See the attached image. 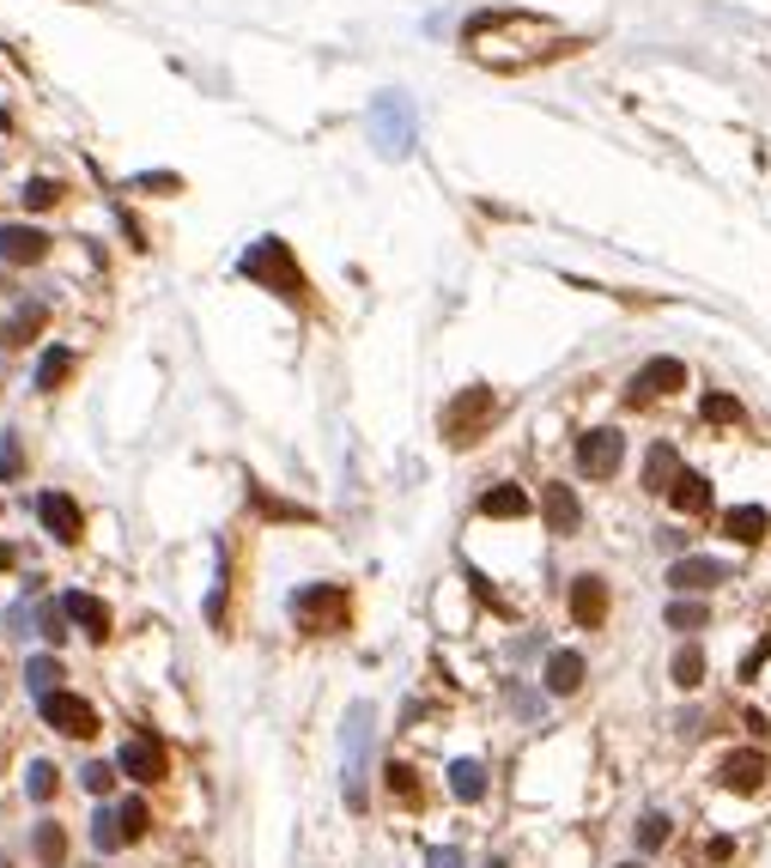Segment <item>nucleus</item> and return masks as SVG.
<instances>
[{
	"mask_svg": "<svg viewBox=\"0 0 771 868\" xmlns=\"http://www.w3.org/2000/svg\"><path fill=\"white\" fill-rule=\"evenodd\" d=\"M766 656H771V638H766V644H759V650H753V656H747V662H741V681H753V674H759V669H766Z\"/></svg>",
	"mask_w": 771,
	"mask_h": 868,
	"instance_id": "nucleus-38",
	"label": "nucleus"
},
{
	"mask_svg": "<svg viewBox=\"0 0 771 868\" xmlns=\"http://www.w3.org/2000/svg\"><path fill=\"white\" fill-rule=\"evenodd\" d=\"M116 772H122V777H134V784H165V772H170L165 741H158L152 729L128 735V741H122V753H116Z\"/></svg>",
	"mask_w": 771,
	"mask_h": 868,
	"instance_id": "nucleus-8",
	"label": "nucleus"
},
{
	"mask_svg": "<svg viewBox=\"0 0 771 868\" xmlns=\"http://www.w3.org/2000/svg\"><path fill=\"white\" fill-rule=\"evenodd\" d=\"M620 868H644V863H620Z\"/></svg>",
	"mask_w": 771,
	"mask_h": 868,
	"instance_id": "nucleus-42",
	"label": "nucleus"
},
{
	"mask_svg": "<svg viewBox=\"0 0 771 868\" xmlns=\"http://www.w3.org/2000/svg\"><path fill=\"white\" fill-rule=\"evenodd\" d=\"M492 420H498V395L486 389V382H468V389H462L456 401L444 408V437H450L456 449H468V444H480V432H486Z\"/></svg>",
	"mask_w": 771,
	"mask_h": 868,
	"instance_id": "nucleus-3",
	"label": "nucleus"
},
{
	"mask_svg": "<svg viewBox=\"0 0 771 868\" xmlns=\"http://www.w3.org/2000/svg\"><path fill=\"white\" fill-rule=\"evenodd\" d=\"M61 614L73 619V626H86V638H98V644L116 631V614H110L98 595H86V590H67V595H61Z\"/></svg>",
	"mask_w": 771,
	"mask_h": 868,
	"instance_id": "nucleus-12",
	"label": "nucleus"
},
{
	"mask_svg": "<svg viewBox=\"0 0 771 868\" xmlns=\"http://www.w3.org/2000/svg\"><path fill=\"white\" fill-rule=\"evenodd\" d=\"M723 535L741 540V547H759V540L771 535V511H759V504H735V511H723Z\"/></svg>",
	"mask_w": 771,
	"mask_h": 868,
	"instance_id": "nucleus-19",
	"label": "nucleus"
},
{
	"mask_svg": "<svg viewBox=\"0 0 771 868\" xmlns=\"http://www.w3.org/2000/svg\"><path fill=\"white\" fill-rule=\"evenodd\" d=\"M43 255H49V237L37 225H0V262L7 267H31Z\"/></svg>",
	"mask_w": 771,
	"mask_h": 868,
	"instance_id": "nucleus-13",
	"label": "nucleus"
},
{
	"mask_svg": "<svg viewBox=\"0 0 771 868\" xmlns=\"http://www.w3.org/2000/svg\"><path fill=\"white\" fill-rule=\"evenodd\" d=\"M43 316H49L43 304H19V310L7 316V322H0V346H25L31 334L43 329Z\"/></svg>",
	"mask_w": 771,
	"mask_h": 868,
	"instance_id": "nucleus-23",
	"label": "nucleus"
},
{
	"mask_svg": "<svg viewBox=\"0 0 771 868\" xmlns=\"http://www.w3.org/2000/svg\"><path fill=\"white\" fill-rule=\"evenodd\" d=\"M31 850H37L43 868H61L67 863V826H55V820H43L37 838H31Z\"/></svg>",
	"mask_w": 771,
	"mask_h": 868,
	"instance_id": "nucleus-25",
	"label": "nucleus"
},
{
	"mask_svg": "<svg viewBox=\"0 0 771 868\" xmlns=\"http://www.w3.org/2000/svg\"><path fill=\"white\" fill-rule=\"evenodd\" d=\"M571 49H583V37H571L541 13H523V7H486L462 25V55L492 67V73H529V67L559 61Z\"/></svg>",
	"mask_w": 771,
	"mask_h": 868,
	"instance_id": "nucleus-1",
	"label": "nucleus"
},
{
	"mask_svg": "<svg viewBox=\"0 0 771 868\" xmlns=\"http://www.w3.org/2000/svg\"><path fill=\"white\" fill-rule=\"evenodd\" d=\"M55 784H61V777H55V765H49V760H31V772H25V789L37 796V802H49V796H55Z\"/></svg>",
	"mask_w": 771,
	"mask_h": 868,
	"instance_id": "nucleus-32",
	"label": "nucleus"
},
{
	"mask_svg": "<svg viewBox=\"0 0 771 868\" xmlns=\"http://www.w3.org/2000/svg\"><path fill=\"white\" fill-rule=\"evenodd\" d=\"M620 461H626V437H620L614 425H596V432L577 437V473H583V480H614Z\"/></svg>",
	"mask_w": 771,
	"mask_h": 868,
	"instance_id": "nucleus-5",
	"label": "nucleus"
},
{
	"mask_svg": "<svg viewBox=\"0 0 771 868\" xmlns=\"http://www.w3.org/2000/svg\"><path fill=\"white\" fill-rule=\"evenodd\" d=\"M766 777H771V760H766L759 747H741V753H729V760L717 765V784L735 789V796H753Z\"/></svg>",
	"mask_w": 771,
	"mask_h": 868,
	"instance_id": "nucleus-10",
	"label": "nucleus"
},
{
	"mask_svg": "<svg viewBox=\"0 0 771 868\" xmlns=\"http://www.w3.org/2000/svg\"><path fill=\"white\" fill-rule=\"evenodd\" d=\"M668 844V814H644L638 820V850H662Z\"/></svg>",
	"mask_w": 771,
	"mask_h": 868,
	"instance_id": "nucleus-34",
	"label": "nucleus"
},
{
	"mask_svg": "<svg viewBox=\"0 0 771 868\" xmlns=\"http://www.w3.org/2000/svg\"><path fill=\"white\" fill-rule=\"evenodd\" d=\"M67 377H73V353H67V346H49V353L37 358V389L49 395V389H61Z\"/></svg>",
	"mask_w": 771,
	"mask_h": 868,
	"instance_id": "nucleus-26",
	"label": "nucleus"
},
{
	"mask_svg": "<svg viewBox=\"0 0 771 868\" xmlns=\"http://www.w3.org/2000/svg\"><path fill=\"white\" fill-rule=\"evenodd\" d=\"M383 777H389V796H395V802H419V777H413V765L395 760Z\"/></svg>",
	"mask_w": 771,
	"mask_h": 868,
	"instance_id": "nucleus-31",
	"label": "nucleus"
},
{
	"mask_svg": "<svg viewBox=\"0 0 771 868\" xmlns=\"http://www.w3.org/2000/svg\"><path fill=\"white\" fill-rule=\"evenodd\" d=\"M450 789H456V802H480L486 796V765L480 760H456L450 765Z\"/></svg>",
	"mask_w": 771,
	"mask_h": 868,
	"instance_id": "nucleus-24",
	"label": "nucleus"
},
{
	"mask_svg": "<svg viewBox=\"0 0 771 868\" xmlns=\"http://www.w3.org/2000/svg\"><path fill=\"white\" fill-rule=\"evenodd\" d=\"M486 868H510V863H486Z\"/></svg>",
	"mask_w": 771,
	"mask_h": 868,
	"instance_id": "nucleus-41",
	"label": "nucleus"
},
{
	"mask_svg": "<svg viewBox=\"0 0 771 868\" xmlns=\"http://www.w3.org/2000/svg\"><path fill=\"white\" fill-rule=\"evenodd\" d=\"M92 844H98L104 856L128 844V832H122V808H98V814H92Z\"/></svg>",
	"mask_w": 771,
	"mask_h": 868,
	"instance_id": "nucleus-27",
	"label": "nucleus"
},
{
	"mask_svg": "<svg viewBox=\"0 0 771 868\" xmlns=\"http://www.w3.org/2000/svg\"><path fill=\"white\" fill-rule=\"evenodd\" d=\"M377 140H383V152H407L413 146V116H407L401 98H383L377 104Z\"/></svg>",
	"mask_w": 771,
	"mask_h": 868,
	"instance_id": "nucleus-18",
	"label": "nucleus"
},
{
	"mask_svg": "<svg viewBox=\"0 0 771 868\" xmlns=\"http://www.w3.org/2000/svg\"><path fill=\"white\" fill-rule=\"evenodd\" d=\"M699 420H705V425H741V401L723 395V389H711L705 401H699Z\"/></svg>",
	"mask_w": 771,
	"mask_h": 868,
	"instance_id": "nucleus-29",
	"label": "nucleus"
},
{
	"mask_svg": "<svg viewBox=\"0 0 771 868\" xmlns=\"http://www.w3.org/2000/svg\"><path fill=\"white\" fill-rule=\"evenodd\" d=\"M674 480H680V449L674 444H650V456H644V487L668 492Z\"/></svg>",
	"mask_w": 771,
	"mask_h": 868,
	"instance_id": "nucleus-21",
	"label": "nucleus"
},
{
	"mask_svg": "<svg viewBox=\"0 0 771 868\" xmlns=\"http://www.w3.org/2000/svg\"><path fill=\"white\" fill-rule=\"evenodd\" d=\"M37 717L55 729V735H73V741H92V735H98V710L86 705L79 693H49V698H37Z\"/></svg>",
	"mask_w": 771,
	"mask_h": 868,
	"instance_id": "nucleus-6",
	"label": "nucleus"
},
{
	"mask_svg": "<svg viewBox=\"0 0 771 868\" xmlns=\"http://www.w3.org/2000/svg\"><path fill=\"white\" fill-rule=\"evenodd\" d=\"M535 511V499H529L517 480H498V487H486L480 492V516H498V523H517V516H529Z\"/></svg>",
	"mask_w": 771,
	"mask_h": 868,
	"instance_id": "nucleus-17",
	"label": "nucleus"
},
{
	"mask_svg": "<svg viewBox=\"0 0 771 868\" xmlns=\"http://www.w3.org/2000/svg\"><path fill=\"white\" fill-rule=\"evenodd\" d=\"M583 674H589V662L577 656V650H553V656H547V693L571 698L577 686H583Z\"/></svg>",
	"mask_w": 771,
	"mask_h": 868,
	"instance_id": "nucleus-20",
	"label": "nucleus"
},
{
	"mask_svg": "<svg viewBox=\"0 0 771 868\" xmlns=\"http://www.w3.org/2000/svg\"><path fill=\"white\" fill-rule=\"evenodd\" d=\"M541 516H547L553 535H577V528H583V504H577V492L565 487V480H553V487L541 492Z\"/></svg>",
	"mask_w": 771,
	"mask_h": 868,
	"instance_id": "nucleus-14",
	"label": "nucleus"
},
{
	"mask_svg": "<svg viewBox=\"0 0 771 868\" xmlns=\"http://www.w3.org/2000/svg\"><path fill=\"white\" fill-rule=\"evenodd\" d=\"M19 201L43 213V207H55V201H61V183H49V176H31V183H25V195H19Z\"/></svg>",
	"mask_w": 771,
	"mask_h": 868,
	"instance_id": "nucleus-33",
	"label": "nucleus"
},
{
	"mask_svg": "<svg viewBox=\"0 0 771 868\" xmlns=\"http://www.w3.org/2000/svg\"><path fill=\"white\" fill-rule=\"evenodd\" d=\"M662 619H668V631H699V626L711 619V607H705V602H693V595H674Z\"/></svg>",
	"mask_w": 771,
	"mask_h": 868,
	"instance_id": "nucleus-28",
	"label": "nucleus"
},
{
	"mask_svg": "<svg viewBox=\"0 0 771 868\" xmlns=\"http://www.w3.org/2000/svg\"><path fill=\"white\" fill-rule=\"evenodd\" d=\"M37 523L49 528L55 540H79V504L67 492H37Z\"/></svg>",
	"mask_w": 771,
	"mask_h": 868,
	"instance_id": "nucleus-16",
	"label": "nucleus"
},
{
	"mask_svg": "<svg viewBox=\"0 0 771 868\" xmlns=\"http://www.w3.org/2000/svg\"><path fill=\"white\" fill-rule=\"evenodd\" d=\"M0 473H19V444L7 437V449H0Z\"/></svg>",
	"mask_w": 771,
	"mask_h": 868,
	"instance_id": "nucleus-39",
	"label": "nucleus"
},
{
	"mask_svg": "<svg viewBox=\"0 0 771 868\" xmlns=\"http://www.w3.org/2000/svg\"><path fill=\"white\" fill-rule=\"evenodd\" d=\"M292 619H298L304 631H335L340 619H347V590H340V583H304V590L292 595Z\"/></svg>",
	"mask_w": 771,
	"mask_h": 868,
	"instance_id": "nucleus-4",
	"label": "nucleus"
},
{
	"mask_svg": "<svg viewBox=\"0 0 771 868\" xmlns=\"http://www.w3.org/2000/svg\"><path fill=\"white\" fill-rule=\"evenodd\" d=\"M25 681H31V698H49V693H61V662L55 656H37L25 669Z\"/></svg>",
	"mask_w": 771,
	"mask_h": 868,
	"instance_id": "nucleus-30",
	"label": "nucleus"
},
{
	"mask_svg": "<svg viewBox=\"0 0 771 868\" xmlns=\"http://www.w3.org/2000/svg\"><path fill=\"white\" fill-rule=\"evenodd\" d=\"M729 559H711V552H680L674 566H668V590L674 595H705L717 583H729Z\"/></svg>",
	"mask_w": 771,
	"mask_h": 868,
	"instance_id": "nucleus-7",
	"label": "nucleus"
},
{
	"mask_svg": "<svg viewBox=\"0 0 771 868\" xmlns=\"http://www.w3.org/2000/svg\"><path fill=\"white\" fill-rule=\"evenodd\" d=\"M243 279H256V286L280 292L286 304H304V298H310V279H304V267H298V255H292L286 237H262V243H249V255H243Z\"/></svg>",
	"mask_w": 771,
	"mask_h": 868,
	"instance_id": "nucleus-2",
	"label": "nucleus"
},
{
	"mask_svg": "<svg viewBox=\"0 0 771 868\" xmlns=\"http://www.w3.org/2000/svg\"><path fill=\"white\" fill-rule=\"evenodd\" d=\"M668 681H674L680 693L705 686V650H699V644H680V650H674V662H668Z\"/></svg>",
	"mask_w": 771,
	"mask_h": 868,
	"instance_id": "nucleus-22",
	"label": "nucleus"
},
{
	"mask_svg": "<svg viewBox=\"0 0 771 868\" xmlns=\"http://www.w3.org/2000/svg\"><path fill=\"white\" fill-rule=\"evenodd\" d=\"M122 832H128V838L146 832V802H122Z\"/></svg>",
	"mask_w": 771,
	"mask_h": 868,
	"instance_id": "nucleus-36",
	"label": "nucleus"
},
{
	"mask_svg": "<svg viewBox=\"0 0 771 868\" xmlns=\"http://www.w3.org/2000/svg\"><path fill=\"white\" fill-rule=\"evenodd\" d=\"M7 566H13V547H7V540H0V571H7Z\"/></svg>",
	"mask_w": 771,
	"mask_h": 868,
	"instance_id": "nucleus-40",
	"label": "nucleus"
},
{
	"mask_svg": "<svg viewBox=\"0 0 771 868\" xmlns=\"http://www.w3.org/2000/svg\"><path fill=\"white\" fill-rule=\"evenodd\" d=\"M680 389H687V365H680V358H650V365L626 382V401L644 408V401H662V395H680Z\"/></svg>",
	"mask_w": 771,
	"mask_h": 868,
	"instance_id": "nucleus-9",
	"label": "nucleus"
},
{
	"mask_svg": "<svg viewBox=\"0 0 771 868\" xmlns=\"http://www.w3.org/2000/svg\"><path fill=\"white\" fill-rule=\"evenodd\" d=\"M86 789H92V796H110V784H116V765H86Z\"/></svg>",
	"mask_w": 771,
	"mask_h": 868,
	"instance_id": "nucleus-35",
	"label": "nucleus"
},
{
	"mask_svg": "<svg viewBox=\"0 0 771 868\" xmlns=\"http://www.w3.org/2000/svg\"><path fill=\"white\" fill-rule=\"evenodd\" d=\"M668 504H674L680 516H693V523H699V516H711V480L699 468H680V480L668 487Z\"/></svg>",
	"mask_w": 771,
	"mask_h": 868,
	"instance_id": "nucleus-15",
	"label": "nucleus"
},
{
	"mask_svg": "<svg viewBox=\"0 0 771 868\" xmlns=\"http://www.w3.org/2000/svg\"><path fill=\"white\" fill-rule=\"evenodd\" d=\"M426 868H468V863H462V850H456V844H438V850L426 856Z\"/></svg>",
	"mask_w": 771,
	"mask_h": 868,
	"instance_id": "nucleus-37",
	"label": "nucleus"
},
{
	"mask_svg": "<svg viewBox=\"0 0 771 868\" xmlns=\"http://www.w3.org/2000/svg\"><path fill=\"white\" fill-rule=\"evenodd\" d=\"M571 619L583 631H596L608 619V578H596V571H583V578H571Z\"/></svg>",
	"mask_w": 771,
	"mask_h": 868,
	"instance_id": "nucleus-11",
	"label": "nucleus"
}]
</instances>
